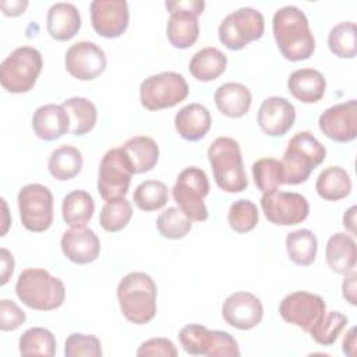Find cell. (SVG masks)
Listing matches in <instances>:
<instances>
[{"instance_id": "cell-1", "label": "cell", "mask_w": 357, "mask_h": 357, "mask_svg": "<svg viewBox=\"0 0 357 357\" xmlns=\"http://www.w3.org/2000/svg\"><path fill=\"white\" fill-rule=\"evenodd\" d=\"M273 38L284 59L307 60L315 50V39L307 15L296 6L278 8L272 20Z\"/></svg>"}, {"instance_id": "cell-2", "label": "cell", "mask_w": 357, "mask_h": 357, "mask_svg": "<svg viewBox=\"0 0 357 357\" xmlns=\"http://www.w3.org/2000/svg\"><path fill=\"white\" fill-rule=\"evenodd\" d=\"M156 283L145 272L126 275L117 286V300L124 318L135 325H144L156 315Z\"/></svg>"}, {"instance_id": "cell-3", "label": "cell", "mask_w": 357, "mask_h": 357, "mask_svg": "<svg viewBox=\"0 0 357 357\" xmlns=\"http://www.w3.org/2000/svg\"><path fill=\"white\" fill-rule=\"evenodd\" d=\"M326 158L325 146L310 132L294 134L280 160L283 184L296 185L307 181L311 172Z\"/></svg>"}, {"instance_id": "cell-4", "label": "cell", "mask_w": 357, "mask_h": 357, "mask_svg": "<svg viewBox=\"0 0 357 357\" xmlns=\"http://www.w3.org/2000/svg\"><path fill=\"white\" fill-rule=\"evenodd\" d=\"M17 297L29 308L52 311L64 303V283L43 268L24 269L15 283Z\"/></svg>"}, {"instance_id": "cell-5", "label": "cell", "mask_w": 357, "mask_h": 357, "mask_svg": "<svg viewBox=\"0 0 357 357\" xmlns=\"http://www.w3.org/2000/svg\"><path fill=\"white\" fill-rule=\"evenodd\" d=\"M216 185L226 192H241L248 187L240 145L230 137H218L208 148Z\"/></svg>"}, {"instance_id": "cell-6", "label": "cell", "mask_w": 357, "mask_h": 357, "mask_svg": "<svg viewBox=\"0 0 357 357\" xmlns=\"http://www.w3.org/2000/svg\"><path fill=\"white\" fill-rule=\"evenodd\" d=\"M43 60L38 49L20 46L14 49L0 64L1 86L11 93L29 92L42 71Z\"/></svg>"}, {"instance_id": "cell-7", "label": "cell", "mask_w": 357, "mask_h": 357, "mask_svg": "<svg viewBox=\"0 0 357 357\" xmlns=\"http://www.w3.org/2000/svg\"><path fill=\"white\" fill-rule=\"evenodd\" d=\"M173 199L183 213L195 222H204L209 213L204 198L209 194V180L206 173L195 166L185 167L172 188Z\"/></svg>"}, {"instance_id": "cell-8", "label": "cell", "mask_w": 357, "mask_h": 357, "mask_svg": "<svg viewBox=\"0 0 357 357\" xmlns=\"http://www.w3.org/2000/svg\"><path fill=\"white\" fill-rule=\"evenodd\" d=\"M188 96L185 78L174 71H163L145 78L139 85L141 105L148 110L169 109Z\"/></svg>"}, {"instance_id": "cell-9", "label": "cell", "mask_w": 357, "mask_h": 357, "mask_svg": "<svg viewBox=\"0 0 357 357\" xmlns=\"http://www.w3.org/2000/svg\"><path fill=\"white\" fill-rule=\"evenodd\" d=\"M170 13L166 35L170 45L176 49H187L192 46L199 35L198 15L205 8L202 0H167L165 3Z\"/></svg>"}, {"instance_id": "cell-10", "label": "cell", "mask_w": 357, "mask_h": 357, "mask_svg": "<svg viewBox=\"0 0 357 357\" xmlns=\"http://www.w3.org/2000/svg\"><path fill=\"white\" fill-rule=\"evenodd\" d=\"M265 31L264 15L252 7H241L227 14L219 25V40L229 50H241L259 39Z\"/></svg>"}, {"instance_id": "cell-11", "label": "cell", "mask_w": 357, "mask_h": 357, "mask_svg": "<svg viewBox=\"0 0 357 357\" xmlns=\"http://www.w3.org/2000/svg\"><path fill=\"white\" fill-rule=\"evenodd\" d=\"M22 226L33 233L47 230L53 223V195L46 185H24L17 197Z\"/></svg>"}, {"instance_id": "cell-12", "label": "cell", "mask_w": 357, "mask_h": 357, "mask_svg": "<svg viewBox=\"0 0 357 357\" xmlns=\"http://www.w3.org/2000/svg\"><path fill=\"white\" fill-rule=\"evenodd\" d=\"M132 170L120 148L109 149L99 165L98 192L105 201L123 198L128 192Z\"/></svg>"}, {"instance_id": "cell-13", "label": "cell", "mask_w": 357, "mask_h": 357, "mask_svg": "<svg viewBox=\"0 0 357 357\" xmlns=\"http://www.w3.org/2000/svg\"><path fill=\"white\" fill-rule=\"evenodd\" d=\"M261 208L265 218L278 226L298 225L304 222L310 213V205L304 195L278 190L262 194Z\"/></svg>"}, {"instance_id": "cell-14", "label": "cell", "mask_w": 357, "mask_h": 357, "mask_svg": "<svg viewBox=\"0 0 357 357\" xmlns=\"http://www.w3.org/2000/svg\"><path fill=\"white\" fill-rule=\"evenodd\" d=\"M326 304L318 294L308 291H293L279 304V314L287 324L310 332L325 315Z\"/></svg>"}, {"instance_id": "cell-15", "label": "cell", "mask_w": 357, "mask_h": 357, "mask_svg": "<svg viewBox=\"0 0 357 357\" xmlns=\"http://www.w3.org/2000/svg\"><path fill=\"white\" fill-rule=\"evenodd\" d=\"M64 64L71 77L79 81H91L105 71L107 60L103 49L96 43L81 40L68 47Z\"/></svg>"}, {"instance_id": "cell-16", "label": "cell", "mask_w": 357, "mask_h": 357, "mask_svg": "<svg viewBox=\"0 0 357 357\" xmlns=\"http://www.w3.org/2000/svg\"><path fill=\"white\" fill-rule=\"evenodd\" d=\"M319 130L332 141L350 142L357 137V100L350 99L328 107L318 119Z\"/></svg>"}, {"instance_id": "cell-17", "label": "cell", "mask_w": 357, "mask_h": 357, "mask_svg": "<svg viewBox=\"0 0 357 357\" xmlns=\"http://www.w3.org/2000/svg\"><path fill=\"white\" fill-rule=\"evenodd\" d=\"M130 13L126 0H93L91 21L95 32L103 38H119L128 26Z\"/></svg>"}, {"instance_id": "cell-18", "label": "cell", "mask_w": 357, "mask_h": 357, "mask_svg": "<svg viewBox=\"0 0 357 357\" xmlns=\"http://www.w3.org/2000/svg\"><path fill=\"white\" fill-rule=\"evenodd\" d=\"M222 317L230 326L240 331H248L262 321L264 307L255 294L236 291L227 296L223 301Z\"/></svg>"}, {"instance_id": "cell-19", "label": "cell", "mask_w": 357, "mask_h": 357, "mask_svg": "<svg viewBox=\"0 0 357 357\" xmlns=\"http://www.w3.org/2000/svg\"><path fill=\"white\" fill-rule=\"evenodd\" d=\"M296 121V109L290 100L283 96L266 98L257 114L259 128L269 137L284 135Z\"/></svg>"}, {"instance_id": "cell-20", "label": "cell", "mask_w": 357, "mask_h": 357, "mask_svg": "<svg viewBox=\"0 0 357 357\" xmlns=\"http://www.w3.org/2000/svg\"><path fill=\"white\" fill-rule=\"evenodd\" d=\"M61 251L74 264L93 262L100 252V241L95 231L88 227H71L63 233Z\"/></svg>"}, {"instance_id": "cell-21", "label": "cell", "mask_w": 357, "mask_h": 357, "mask_svg": "<svg viewBox=\"0 0 357 357\" xmlns=\"http://www.w3.org/2000/svg\"><path fill=\"white\" fill-rule=\"evenodd\" d=\"M32 128L40 139L54 141L70 131L68 113L61 105L39 106L32 116Z\"/></svg>"}, {"instance_id": "cell-22", "label": "cell", "mask_w": 357, "mask_h": 357, "mask_svg": "<svg viewBox=\"0 0 357 357\" xmlns=\"http://www.w3.org/2000/svg\"><path fill=\"white\" fill-rule=\"evenodd\" d=\"M212 124L209 110L199 103H190L181 107L174 117V127L181 138L187 141L202 139Z\"/></svg>"}, {"instance_id": "cell-23", "label": "cell", "mask_w": 357, "mask_h": 357, "mask_svg": "<svg viewBox=\"0 0 357 357\" xmlns=\"http://www.w3.org/2000/svg\"><path fill=\"white\" fill-rule=\"evenodd\" d=\"M46 28L56 40H70L81 28V15L71 3H54L46 15Z\"/></svg>"}, {"instance_id": "cell-24", "label": "cell", "mask_w": 357, "mask_h": 357, "mask_svg": "<svg viewBox=\"0 0 357 357\" xmlns=\"http://www.w3.org/2000/svg\"><path fill=\"white\" fill-rule=\"evenodd\" d=\"M289 92L303 103H315L325 95L326 81L315 68H298L287 78Z\"/></svg>"}, {"instance_id": "cell-25", "label": "cell", "mask_w": 357, "mask_h": 357, "mask_svg": "<svg viewBox=\"0 0 357 357\" xmlns=\"http://www.w3.org/2000/svg\"><path fill=\"white\" fill-rule=\"evenodd\" d=\"M132 174L146 173L155 167L159 160V146L156 141L146 135L128 138L121 146Z\"/></svg>"}, {"instance_id": "cell-26", "label": "cell", "mask_w": 357, "mask_h": 357, "mask_svg": "<svg viewBox=\"0 0 357 357\" xmlns=\"http://www.w3.org/2000/svg\"><path fill=\"white\" fill-rule=\"evenodd\" d=\"M213 99L219 112L230 119H238L247 114L252 102L250 89L240 82H226L220 85L215 91Z\"/></svg>"}, {"instance_id": "cell-27", "label": "cell", "mask_w": 357, "mask_h": 357, "mask_svg": "<svg viewBox=\"0 0 357 357\" xmlns=\"http://www.w3.org/2000/svg\"><path fill=\"white\" fill-rule=\"evenodd\" d=\"M325 258L328 266L340 275L356 269V241L347 233H335L329 237L325 247Z\"/></svg>"}, {"instance_id": "cell-28", "label": "cell", "mask_w": 357, "mask_h": 357, "mask_svg": "<svg viewBox=\"0 0 357 357\" xmlns=\"http://www.w3.org/2000/svg\"><path fill=\"white\" fill-rule=\"evenodd\" d=\"M227 66V57L218 47L208 46L198 50L190 60L188 70L191 75L201 81L208 82L220 77Z\"/></svg>"}, {"instance_id": "cell-29", "label": "cell", "mask_w": 357, "mask_h": 357, "mask_svg": "<svg viewBox=\"0 0 357 357\" xmlns=\"http://www.w3.org/2000/svg\"><path fill=\"white\" fill-rule=\"evenodd\" d=\"M315 190L325 201H340L350 194L351 178L343 167L329 166L319 173Z\"/></svg>"}, {"instance_id": "cell-30", "label": "cell", "mask_w": 357, "mask_h": 357, "mask_svg": "<svg viewBox=\"0 0 357 357\" xmlns=\"http://www.w3.org/2000/svg\"><path fill=\"white\" fill-rule=\"evenodd\" d=\"M95 212L92 195L84 190H74L63 198L61 215L64 222L71 227H84Z\"/></svg>"}, {"instance_id": "cell-31", "label": "cell", "mask_w": 357, "mask_h": 357, "mask_svg": "<svg viewBox=\"0 0 357 357\" xmlns=\"http://www.w3.org/2000/svg\"><path fill=\"white\" fill-rule=\"evenodd\" d=\"M61 106L66 109L70 117V132L81 137L93 130L98 119L95 105L86 98H70L66 99Z\"/></svg>"}, {"instance_id": "cell-32", "label": "cell", "mask_w": 357, "mask_h": 357, "mask_svg": "<svg viewBox=\"0 0 357 357\" xmlns=\"http://www.w3.org/2000/svg\"><path fill=\"white\" fill-rule=\"evenodd\" d=\"M49 173L59 181L74 178L82 169V155L73 145H63L50 153Z\"/></svg>"}, {"instance_id": "cell-33", "label": "cell", "mask_w": 357, "mask_h": 357, "mask_svg": "<svg viewBox=\"0 0 357 357\" xmlns=\"http://www.w3.org/2000/svg\"><path fill=\"white\" fill-rule=\"evenodd\" d=\"M318 241L308 229H298L286 236V251L289 259L300 266H308L315 261Z\"/></svg>"}, {"instance_id": "cell-34", "label": "cell", "mask_w": 357, "mask_h": 357, "mask_svg": "<svg viewBox=\"0 0 357 357\" xmlns=\"http://www.w3.org/2000/svg\"><path fill=\"white\" fill-rule=\"evenodd\" d=\"M18 349L22 356L53 357L56 353V339L49 329L33 326L21 335Z\"/></svg>"}, {"instance_id": "cell-35", "label": "cell", "mask_w": 357, "mask_h": 357, "mask_svg": "<svg viewBox=\"0 0 357 357\" xmlns=\"http://www.w3.org/2000/svg\"><path fill=\"white\" fill-rule=\"evenodd\" d=\"M215 339V331L208 329L199 324H190L180 329L178 340L183 349L191 356L209 354Z\"/></svg>"}, {"instance_id": "cell-36", "label": "cell", "mask_w": 357, "mask_h": 357, "mask_svg": "<svg viewBox=\"0 0 357 357\" xmlns=\"http://www.w3.org/2000/svg\"><path fill=\"white\" fill-rule=\"evenodd\" d=\"M169 191L163 181L145 180L137 185L132 194V201L138 209L152 212L163 208L167 204Z\"/></svg>"}, {"instance_id": "cell-37", "label": "cell", "mask_w": 357, "mask_h": 357, "mask_svg": "<svg viewBox=\"0 0 357 357\" xmlns=\"http://www.w3.org/2000/svg\"><path fill=\"white\" fill-rule=\"evenodd\" d=\"M329 50L340 59H353L357 53L356 45V24L343 21L336 24L328 35Z\"/></svg>"}, {"instance_id": "cell-38", "label": "cell", "mask_w": 357, "mask_h": 357, "mask_svg": "<svg viewBox=\"0 0 357 357\" xmlns=\"http://www.w3.org/2000/svg\"><path fill=\"white\" fill-rule=\"evenodd\" d=\"M252 178L257 188L262 194L276 191L283 184V173L280 160L273 158H261L252 163Z\"/></svg>"}, {"instance_id": "cell-39", "label": "cell", "mask_w": 357, "mask_h": 357, "mask_svg": "<svg viewBox=\"0 0 357 357\" xmlns=\"http://www.w3.org/2000/svg\"><path fill=\"white\" fill-rule=\"evenodd\" d=\"M132 216V206L130 201L123 198H116L106 201V204L100 209L99 223L100 226L110 233L119 231L124 229Z\"/></svg>"}, {"instance_id": "cell-40", "label": "cell", "mask_w": 357, "mask_h": 357, "mask_svg": "<svg viewBox=\"0 0 357 357\" xmlns=\"http://www.w3.org/2000/svg\"><path fill=\"white\" fill-rule=\"evenodd\" d=\"M192 220L187 218L178 206H169L156 219V229L160 236L178 240L185 237L192 229Z\"/></svg>"}, {"instance_id": "cell-41", "label": "cell", "mask_w": 357, "mask_h": 357, "mask_svg": "<svg viewBox=\"0 0 357 357\" xmlns=\"http://www.w3.org/2000/svg\"><path fill=\"white\" fill-rule=\"evenodd\" d=\"M347 322V317L340 311H326L321 321L308 333L318 344L331 346L336 342Z\"/></svg>"}, {"instance_id": "cell-42", "label": "cell", "mask_w": 357, "mask_h": 357, "mask_svg": "<svg viewBox=\"0 0 357 357\" xmlns=\"http://www.w3.org/2000/svg\"><path fill=\"white\" fill-rule=\"evenodd\" d=\"M227 223L236 233H248L258 223V208L250 199H237L230 205Z\"/></svg>"}, {"instance_id": "cell-43", "label": "cell", "mask_w": 357, "mask_h": 357, "mask_svg": "<svg viewBox=\"0 0 357 357\" xmlns=\"http://www.w3.org/2000/svg\"><path fill=\"white\" fill-rule=\"evenodd\" d=\"M66 357H100L102 344L100 340L93 335L71 333L64 343Z\"/></svg>"}, {"instance_id": "cell-44", "label": "cell", "mask_w": 357, "mask_h": 357, "mask_svg": "<svg viewBox=\"0 0 357 357\" xmlns=\"http://www.w3.org/2000/svg\"><path fill=\"white\" fill-rule=\"evenodd\" d=\"M25 319V312L13 300L3 298L0 301V329L3 332L18 329Z\"/></svg>"}, {"instance_id": "cell-45", "label": "cell", "mask_w": 357, "mask_h": 357, "mask_svg": "<svg viewBox=\"0 0 357 357\" xmlns=\"http://www.w3.org/2000/svg\"><path fill=\"white\" fill-rule=\"evenodd\" d=\"M240 354L237 340L229 332L215 331L213 346L208 357H238Z\"/></svg>"}, {"instance_id": "cell-46", "label": "cell", "mask_w": 357, "mask_h": 357, "mask_svg": "<svg viewBox=\"0 0 357 357\" xmlns=\"http://www.w3.org/2000/svg\"><path fill=\"white\" fill-rule=\"evenodd\" d=\"M178 354L174 343L166 337H152L141 343L137 356H165L176 357Z\"/></svg>"}, {"instance_id": "cell-47", "label": "cell", "mask_w": 357, "mask_h": 357, "mask_svg": "<svg viewBox=\"0 0 357 357\" xmlns=\"http://www.w3.org/2000/svg\"><path fill=\"white\" fill-rule=\"evenodd\" d=\"M356 279H357L356 269H351L347 273H344V279H343V283H342L343 297L351 305H356V303H357L356 301Z\"/></svg>"}, {"instance_id": "cell-48", "label": "cell", "mask_w": 357, "mask_h": 357, "mask_svg": "<svg viewBox=\"0 0 357 357\" xmlns=\"http://www.w3.org/2000/svg\"><path fill=\"white\" fill-rule=\"evenodd\" d=\"M0 255H1V284H6L14 272V258L7 248H1Z\"/></svg>"}, {"instance_id": "cell-49", "label": "cell", "mask_w": 357, "mask_h": 357, "mask_svg": "<svg viewBox=\"0 0 357 357\" xmlns=\"http://www.w3.org/2000/svg\"><path fill=\"white\" fill-rule=\"evenodd\" d=\"M3 14L7 17H17L20 14H22L25 11V8L28 7V1L26 0H11V1H6L3 0L0 3Z\"/></svg>"}, {"instance_id": "cell-50", "label": "cell", "mask_w": 357, "mask_h": 357, "mask_svg": "<svg viewBox=\"0 0 357 357\" xmlns=\"http://www.w3.org/2000/svg\"><path fill=\"white\" fill-rule=\"evenodd\" d=\"M342 346H343V353H346L347 356L356 354V351H354L356 350V328H350L347 331Z\"/></svg>"}, {"instance_id": "cell-51", "label": "cell", "mask_w": 357, "mask_h": 357, "mask_svg": "<svg viewBox=\"0 0 357 357\" xmlns=\"http://www.w3.org/2000/svg\"><path fill=\"white\" fill-rule=\"evenodd\" d=\"M356 211H357V208L353 205L343 215V226L351 234H356Z\"/></svg>"}]
</instances>
